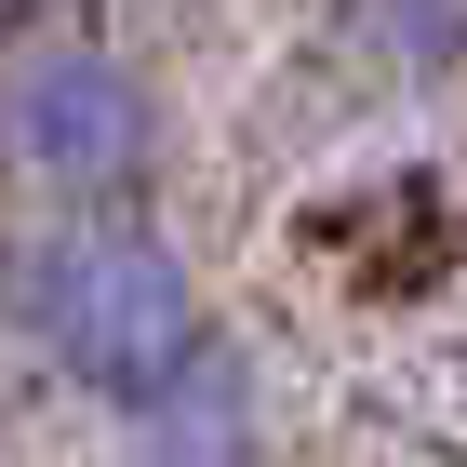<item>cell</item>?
<instances>
[{"mask_svg": "<svg viewBox=\"0 0 467 467\" xmlns=\"http://www.w3.org/2000/svg\"><path fill=\"white\" fill-rule=\"evenodd\" d=\"M0 174H27L67 214L147 201V174H161V94L108 40H27V54H0Z\"/></svg>", "mask_w": 467, "mask_h": 467, "instance_id": "cell-2", "label": "cell"}, {"mask_svg": "<svg viewBox=\"0 0 467 467\" xmlns=\"http://www.w3.org/2000/svg\"><path fill=\"white\" fill-rule=\"evenodd\" d=\"M134 467H267V454H254L227 374H201V388H174L161 414H134Z\"/></svg>", "mask_w": 467, "mask_h": 467, "instance_id": "cell-3", "label": "cell"}, {"mask_svg": "<svg viewBox=\"0 0 467 467\" xmlns=\"http://www.w3.org/2000/svg\"><path fill=\"white\" fill-rule=\"evenodd\" d=\"M0 307L27 334L80 400H108V414H161L174 388L214 374V307L201 281L174 267L161 227L108 214H67V227H27V241L0 254Z\"/></svg>", "mask_w": 467, "mask_h": 467, "instance_id": "cell-1", "label": "cell"}]
</instances>
